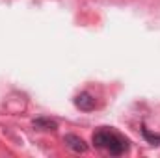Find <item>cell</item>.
Segmentation results:
<instances>
[{"instance_id":"7a4b0ae2","label":"cell","mask_w":160,"mask_h":158,"mask_svg":"<svg viewBox=\"0 0 160 158\" xmlns=\"http://www.w3.org/2000/svg\"><path fill=\"white\" fill-rule=\"evenodd\" d=\"M75 106H77L78 110H82V112H91V110H95L97 102H95V97H93L91 93L82 91V93H78V95L75 97Z\"/></svg>"},{"instance_id":"6da1fadb","label":"cell","mask_w":160,"mask_h":158,"mask_svg":"<svg viewBox=\"0 0 160 158\" xmlns=\"http://www.w3.org/2000/svg\"><path fill=\"white\" fill-rule=\"evenodd\" d=\"M93 145L97 149L108 151L112 156H121L128 151V140L112 128H99L93 132Z\"/></svg>"},{"instance_id":"277c9868","label":"cell","mask_w":160,"mask_h":158,"mask_svg":"<svg viewBox=\"0 0 160 158\" xmlns=\"http://www.w3.org/2000/svg\"><path fill=\"white\" fill-rule=\"evenodd\" d=\"M34 126L38 128V130H56V121H52V119L48 117H38L34 119Z\"/></svg>"},{"instance_id":"3957f363","label":"cell","mask_w":160,"mask_h":158,"mask_svg":"<svg viewBox=\"0 0 160 158\" xmlns=\"http://www.w3.org/2000/svg\"><path fill=\"white\" fill-rule=\"evenodd\" d=\"M63 141H65V145H67L71 151H75V153H86V151H88L86 141H84L82 138H78L77 134H65Z\"/></svg>"}]
</instances>
